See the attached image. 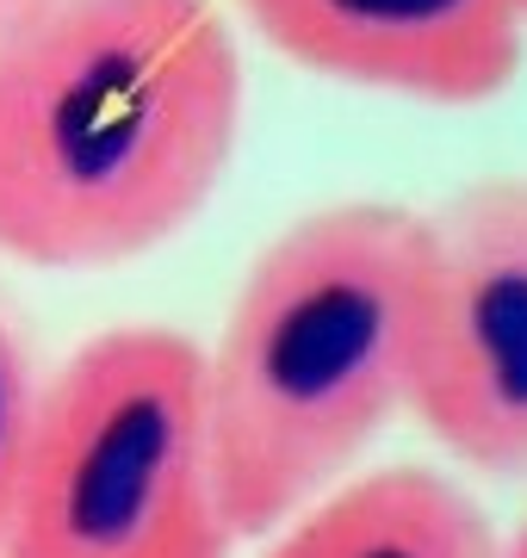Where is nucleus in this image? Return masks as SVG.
Returning <instances> with one entry per match:
<instances>
[{
    "instance_id": "1",
    "label": "nucleus",
    "mask_w": 527,
    "mask_h": 558,
    "mask_svg": "<svg viewBox=\"0 0 527 558\" xmlns=\"http://www.w3.org/2000/svg\"><path fill=\"white\" fill-rule=\"evenodd\" d=\"M248 119L218 0H32L0 25V255L100 274L193 230Z\"/></svg>"
},
{
    "instance_id": "2",
    "label": "nucleus",
    "mask_w": 527,
    "mask_h": 558,
    "mask_svg": "<svg viewBox=\"0 0 527 558\" xmlns=\"http://www.w3.org/2000/svg\"><path fill=\"white\" fill-rule=\"evenodd\" d=\"M422 211L347 199L305 211L243 274L205 348V422L236 539L329 497L409 410Z\"/></svg>"
},
{
    "instance_id": "3",
    "label": "nucleus",
    "mask_w": 527,
    "mask_h": 558,
    "mask_svg": "<svg viewBox=\"0 0 527 558\" xmlns=\"http://www.w3.org/2000/svg\"><path fill=\"white\" fill-rule=\"evenodd\" d=\"M205 348L168 323L87 336L44 379L0 558H230Z\"/></svg>"
},
{
    "instance_id": "4",
    "label": "nucleus",
    "mask_w": 527,
    "mask_h": 558,
    "mask_svg": "<svg viewBox=\"0 0 527 558\" xmlns=\"http://www.w3.org/2000/svg\"><path fill=\"white\" fill-rule=\"evenodd\" d=\"M409 410L485 478H527V174L459 186L422 218Z\"/></svg>"
},
{
    "instance_id": "5",
    "label": "nucleus",
    "mask_w": 527,
    "mask_h": 558,
    "mask_svg": "<svg viewBox=\"0 0 527 558\" xmlns=\"http://www.w3.org/2000/svg\"><path fill=\"white\" fill-rule=\"evenodd\" d=\"M267 50L310 75L422 106H485L527 62L515 0H236Z\"/></svg>"
},
{
    "instance_id": "6",
    "label": "nucleus",
    "mask_w": 527,
    "mask_h": 558,
    "mask_svg": "<svg viewBox=\"0 0 527 558\" xmlns=\"http://www.w3.org/2000/svg\"><path fill=\"white\" fill-rule=\"evenodd\" d=\"M267 539V558H497V534L471 490L428 465L342 478Z\"/></svg>"
},
{
    "instance_id": "7",
    "label": "nucleus",
    "mask_w": 527,
    "mask_h": 558,
    "mask_svg": "<svg viewBox=\"0 0 527 558\" xmlns=\"http://www.w3.org/2000/svg\"><path fill=\"white\" fill-rule=\"evenodd\" d=\"M38 398H44V373L32 360L20 311L0 292V539L13 521V497L25 478V453H32V428H38Z\"/></svg>"
},
{
    "instance_id": "8",
    "label": "nucleus",
    "mask_w": 527,
    "mask_h": 558,
    "mask_svg": "<svg viewBox=\"0 0 527 558\" xmlns=\"http://www.w3.org/2000/svg\"><path fill=\"white\" fill-rule=\"evenodd\" d=\"M497 558H527V521L508 539H497Z\"/></svg>"
},
{
    "instance_id": "9",
    "label": "nucleus",
    "mask_w": 527,
    "mask_h": 558,
    "mask_svg": "<svg viewBox=\"0 0 527 558\" xmlns=\"http://www.w3.org/2000/svg\"><path fill=\"white\" fill-rule=\"evenodd\" d=\"M25 7H32V0H0V25L13 20V13H25Z\"/></svg>"
},
{
    "instance_id": "10",
    "label": "nucleus",
    "mask_w": 527,
    "mask_h": 558,
    "mask_svg": "<svg viewBox=\"0 0 527 558\" xmlns=\"http://www.w3.org/2000/svg\"><path fill=\"white\" fill-rule=\"evenodd\" d=\"M515 7H522V13H527V0H515Z\"/></svg>"
}]
</instances>
